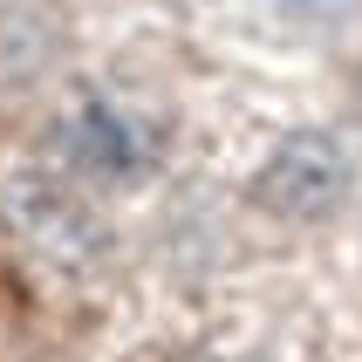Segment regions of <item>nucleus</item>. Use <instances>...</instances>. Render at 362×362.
<instances>
[{
	"instance_id": "obj_1",
	"label": "nucleus",
	"mask_w": 362,
	"mask_h": 362,
	"mask_svg": "<svg viewBox=\"0 0 362 362\" xmlns=\"http://www.w3.org/2000/svg\"><path fill=\"white\" fill-rule=\"evenodd\" d=\"M48 158L89 185H137L164 164V117L117 89H82L48 130Z\"/></svg>"
},
{
	"instance_id": "obj_4",
	"label": "nucleus",
	"mask_w": 362,
	"mask_h": 362,
	"mask_svg": "<svg viewBox=\"0 0 362 362\" xmlns=\"http://www.w3.org/2000/svg\"><path fill=\"white\" fill-rule=\"evenodd\" d=\"M287 21H335V14H349L356 0H274Z\"/></svg>"
},
{
	"instance_id": "obj_3",
	"label": "nucleus",
	"mask_w": 362,
	"mask_h": 362,
	"mask_svg": "<svg viewBox=\"0 0 362 362\" xmlns=\"http://www.w3.org/2000/svg\"><path fill=\"white\" fill-rule=\"evenodd\" d=\"M48 62H55V28L35 7L0 14V82H35Z\"/></svg>"
},
{
	"instance_id": "obj_2",
	"label": "nucleus",
	"mask_w": 362,
	"mask_h": 362,
	"mask_svg": "<svg viewBox=\"0 0 362 362\" xmlns=\"http://www.w3.org/2000/svg\"><path fill=\"white\" fill-rule=\"evenodd\" d=\"M356 151H349L342 130H322V123H308V130H287L267 164L253 171V205H260L267 219H287V226H315V219H335L356 192Z\"/></svg>"
}]
</instances>
